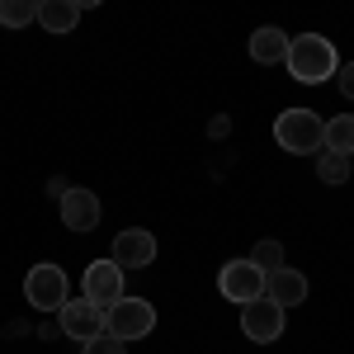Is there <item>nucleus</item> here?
Returning a JSON list of instances; mask_svg holds the SVG:
<instances>
[{"label": "nucleus", "mask_w": 354, "mask_h": 354, "mask_svg": "<svg viewBox=\"0 0 354 354\" xmlns=\"http://www.w3.org/2000/svg\"><path fill=\"white\" fill-rule=\"evenodd\" d=\"M283 62H288V76L302 81V85H322L340 71V57L330 48V38H322V33L288 38V57H283Z\"/></svg>", "instance_id": "obj_1"}, {"label": "nucleus", "mask_w": 354, "mask_h": 354, "mask_svg": "<svg viewBox=\"0 0 354 354\" xmlns=\"http://www.w3.org/2000/svg\"><path fill=\"white\" fill-rule=\"evenodd\" d=\"M322 128L326 123L312 109H283L274 118V142L293 156H312V151H322Z\"/></svg>", "instance_id": "obj_2"}, {"label": "nucleus", "mask_w": 354, "mask_h": 354, "mask_svg": "<svg viewBox=\"0 0 354 354\" xmlns=\"http://www.w3.org/2000/svg\"><path fill=\"white\" fill-rule=\"evenodd\" d=\"M151 326H156V307L147 298H123L113 302V307H104V335H113V340H142V335H151Z\"/></svg>", "instance_id": "obj_3"}, {"label": "nucleus", "mask_w": 354, "mask_h": 354, "mask_svg": "<svg viewBox=\"0 0 354 354\" xmlns=\"http://www.w3.org/2000/svg\"><path fill=\"white\" fill-rule=\"evenodd\" d=\"M66 274L57 270V265H33L24 279V298L33 312H62L66 307Z\"/></svg>", "instance_id": "obj_4"}, {"label": "nucleus", "mask_w": 354, "mask_h": 354, "mask_svg": "<svg viewBox=\"0 0 354 354\" xmlns=\"http://www.w3.org/2000/svg\"><path fill=\"white\" fill-rule=\"evenodd\" d=\"M218 288H222V298L227 302H255V298H265V270H255L250 260H227L218 274Z\"/></svg>", "instance_id": "obj_5"}, {"label": "nucleus", "mask_w": 354, "mask_h": 354, "mask_svg": "<svg viewBox=\"0 0 354 354\" xmlns=\"http://www.w3.org/2000/svg\"><path fill=\"white\" fill-rule=\"evenodd\" d=\"M109 260L118 265V270H147V265L156 260V236L142 232V227H123V232L113 236Z\"/></svg>", "instance_id": "obj_6"}, {"label": "nucleus", "mask_w": 354, "mask_h": 354, "mask_svg": "<svg viewBox=\"0 0 354 354\" xmlns=\"http://www.w3.org/2000/svg\"><path fill=\"white\" fill-rule=\"evenodd\" d=\"M81 293H85V302H95V307H113V302L123 298V270L113 265L109 255L95 260L81 279Z\"/></svg>", "instance_id": "obj_7"}, {"label": "nucleus", "mask_w": 354, "mask_h": 354, "mask_svg": "<svg viewBox=\"0 0 354 354\" xmlns=\"http://www.w3.org/2000/svg\"><path fill=\"white\" fill-rule=\"evenodd\" d=\"M241 330L255 340V345H270V340H279L283 335V307L270 298H255L241 307Z\"/></svg>", "instance_id": "obj_8"}, {"label": "nucleus", "mask_w": 354, "mask_h": 354, "mask_svg": "<svg viewBox=\"0 0 354 354\" xmlns=\"http://www.w3.org/2000/svg\"><path fill=\"white\" fill-rule=\"evenodd\" d=\"M62 335H71V340H95V335H104V307H95V302H66L62 307Z\"/></svg>", "instance_id": "obj_9"}, {"label": "nucleus", "mask_w": 354, "mask_h": 354, "mask_svg": "<svg viewBox=\"0 0 354 354\" xmlns=\"http://www.w3.org/2000/svg\"><path fill=\"white\" fill-rule=\"evenodd\" d=\"M62 222L71 227V232H95L100 227V198L81 185H71V189L62 194Z\"/></svg>", "instance_id": "obj_10"}, {"label": "nucleus", "mask_w": 354, "mask_h": 354, "mask_svg": "<svg viewBox=\"0 0 354 354\" xmlns=\"http://www.w3.org/2000/svg\"><path fill=\"white\" fill-rule=\"evenodd\" d=\"M265 298L279 302V307L288 312V307L307 302V279H302L298 270H274V274H265Z\"/></svg>", "instance_id": "obj_11"}, {"label": "nucleus", "mask_w": 354, "mask_h": 354, "mask_svg": "<svg viewBox=\"0 0 354 354\" xmlns=\"http://www.w3.org/2000/svg\"><path fill=\"white\" fill-rule=\"evenodd\" d=\"M81 10L85 5H76V0H38V24L48 33H71L81 24Z\"/></svg>", "instance_id": "obj_12"}, {"label": "nucleus", "mask_w": 354, "mask_h": 354, "mask_svg": "<svg viewBox=\"0 0 354 354\" xmlns=\"http://www.w3.org/2000/svg\"><path fill=\"white\" fill-rule=\"evenodd\" d=\"M250 57H255L260 66L283 62V57H288V33H283V28H274V24L255 28V33H250Z\"/></svg>", "instance_id": "obj_13"}, {"label": "nucleus", "mask_w": 354, "mask_h": 354, "mask_svg": "<svg viewBox=\"0 0 354 354\" xmlns=\"http://www.w3.org/2000/svg\"><path fill=\"white\" fill-rule=\"evenodd\" d=\"M322 151L345 156V161L354 156V113H335V118H326V128H322Z\"/></svg>", "instance_id": "obj_14"}, {"label": "nucleus", "mask_w": 354, "mask_h": 354, "mask_svg": "<svg viewBox=\"0 0 354 354\" xmlns=\"http://www.w3.org/2000/svg\"><path fill=\"white\" fill-rule=\"evenodd\" d=\"M38 19V0H0V24L5 28H24Z\"/></svg>", "instance_id": "obj_15"}, {"label": "nucleus", "mask_w": 354, "mask_h": 354, "mask_svg": "<svg viewBox=\"0 0 354 354\" xmlns=\"http://www.w3.org/2000/svg\"><path fill=\"white\" fill-rule=\"evenodd\" d=\"M245 260H250L255 270L274 274V270H283V245H279V241H260L255 250H250V255H245Z\"/></svg>", "instance_id": "obj_16"}, {"label": "nucleus", "mask_w": 354, "mask_h": 354, "mask_svg": "<svg viewBox=\"0 0 354 354\" xmlns=\"http://www.w3.org/2000/svg\"><path fill=\"white\" fill-rule=\"evenodd\" d=\"M317 175H322L326 185H345V180H350V161H345V156L322 151V156H317Z\"/></svg>", "instance_id": "obj_17"}, {"label": "nucleus", "mask_w": 354, "mask_h": 354, "mask_svg": "<svg viewBox=\"0 0 354 354\" xmlns=\"http://www.w3.org/2000/svg\"><path fill=\"white\" fill-rule=\"evenodd\" d=\"M81 354H123V340H113V335H95V340H85Z\"/></svg>", "instance_id": "obj_18"}, {"label": "nucleus", "mask_w": 354, "mask_h": 354, "mask_svg": "<svg viewBox=\"0 0 354 354\" xmlns=\"http://www.w3.org/2000/svg\"><path fill=\"white\" fill-rule=\"evenodd\" d=\"M340 95L354 100V62H350V66H340Z\"/></svg>", "instance_id": "obj_19"}]
</instances>
